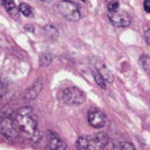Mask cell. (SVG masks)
Returning a JSON list of instances; mask_svg holds the SVG:
<instances>
[{"label":"cell","instance_id":"18","mask_svg":"<svg viewBox=\"0 0 150 150\" xmlns=\"http://www.w3.org/2000/svg\"><path fill=\"white\" fill-rule=\"evenodd\" d=\"M144 38H145V41L148 42V45H150V29L145 30V34H144Z\"/></svg>","mask_w":150,"mask_h":150},{"label":"cell","instance_id":"9","mask_svg":"<svg viewBox=\"0 0 150 150\" xmlns=\"http://www.w3.org/2000/svg\"><path fill=\"white\" fill-rule=\"evenodd\" d=\"M42 89V83L41 82H36L34 83L33 86H30L23 94V98L27 100V101H30V100H34L41 91Z\"/></svg>","mask_w":150,"mask_h":150},{"label":"cell","instance_id":"19","mask_svg":"<svg viewBox=\"0 0 150 150\" xmlns=\"http://www.w3.org/2000/svg\"><path fill=\"white\" fill-rule=\"evenodd\" d=\"M4 91H5V87H4L2 82L0 81V101H1V98H2V96H4Z\"/></svg>","mask_w":150,"mask_h":150},{"label":"cell","instance_id":"17","mask_svg":"<svg viewBox=\"0 0 150 150\" xmlns=\"http://www.w3.org/2000/svg\"><path fill=\"white\" fill-rule=\"evenodd\" d=\"M143 7H144V11L146 13H150V0H144Z\"/></svg>","mask_w":150,"mask_h":150},{"label":"cell","instance_id":"13","mask_svg":"<svg viewBox=\"0 0 150 150\" xmlns=\"http://www.w3.org/2000/svg\"><path fill=\"white\" fill-rule=\"evenodd\" d=\"M19 12L21 14H23L25 16H29V18L33 16V9H32V7L29 5H27V4H25V2H22V4L19 5Z\"/></svg>","mask_w":150,"mask_h":150},{"label":"cell","instance_id":"5","mask_svg":"<svg viewBox=\"0 0 150 150\" xmlns=\"http://www.w3.org/2000/svg\"><path fill=\"white\" fill-rule=\"evenodd\" d=\"M57 9L61 15L69 21H77L80 19L79 7L71 1H61L57 6Z\"/></svg>","mask_w":150,"mask_h":150},{"label":"cell","instance_id":"11","mask_svg":"<svg viewBox=\"0 0 150 150\" xmlns=\"http://www.w3.org/2000/svg\"><path fill=\"white\" fill-rule=\"evenodd\" d=\"M111 150H136V149L131 143L122 141V142H118L117 144H115Z\"/></svg>","mask_w":150,"mask_h":150},{"label":"cell","instance_id":"4","mask_svg":"<svg viewBox=\"0 0 150 150\" xmlns=\"http://www.w3.org/2000/svg\"><path fill=\"white\" fill-rule=\"evenodd\" d=\"M0 132L1 135H4L6 138L11 141H14L20 136L18 128L15 125V122H14L13 115L5 114L0 117Z\"/></svg>","mask_w":150,"mask_h":150},{"label":"cell","instance_id":"6","mask_svg":"<svg viewBox=\"0 0 150 150\" xmlns=\"http://www.w3.org/2000/svg\"><path fill=\"white\" fill-rule=\"evenodd\" d=\"M46 149L47 150H68V146L64 143V141L56 132L49 130L47 132Z\"/></svg>","mask_w":150,"mask_h":150},{"label":"cell","instance_id":"3","mask_svg":"<svg viewBox=\"0 0 150 150\" xmlns=\"http://www.w3.org/2000/svg\"><path fill=\"white\" fill-rule=\"evenodd\" d=\"M59 98L68 105H80L86 100V94L77 87H68L60 91Z\"/></svg>","mask_w":150,"mask_h":150},{"label":"cell","instance_id":"10","mask_svg":"<svg viewBox=\"0 0 150 150\" xmlns=\"http://www.w3.org/2000/svg\"><path fill=\"white\" fill-rule=\"evenodd\" d=\"M4 7L6 8V11L8 12V14H9L12 18H18V14H19V7L15 5L14 0H6Z\"/></svg>","mask_w":150,"mask_h":150},{"label":"cell","instance_id":"16","mask_svg":"<svg viewBox=\"0 0 150 150\" xmlns=\"http://www.w3.org/2000/svg\"><path fill=\"white\" fill-rule=\"evenodd\" d=\"M105 4L109 12H114L118 9V0H105Z\"/></svg>","mask_w":150,"mask_h":150},{"label":"cell","instance_id":"2","mask_svg":"<svg viewBox=\"0 0 150 150\" xmlns=\"http://www.w3.org/2000/svg\"><path fill=\"white\" fill-rule=\"evenodd\" d=\"M108 143L109 137L104 132H96L94 135L81 136L76 142V146L77 150H102Z\"/></svg>","mask_w":150,"mask_h":150},{"label":"cell","instance_id":"7","mask_svg":"<svg viewBox=\"0 0 150 150\" xmlns=\"http://www.w3.org/2000/svg\"><path fill=\"white\" fill-rule=\"evenodd\" d=\"M88 122L95 129H101L107 123V116L100 109H91L88 112Z\"/></svg>","mask_w":150,"mask_h":150},{"label":"cell","instance_id":"21","mask_svg":"<svg viewBox=\"0 0 150 150\" xmlns=\"http://www.w3.org/2000/svg\"><path fill=\"white\" fill-rule=\"evenodd\" d=\"M80 1H83V2H84V1H87V0H80Z\"/></svg>","mask_w":150,"mask_h":150},{"label":"cell","instance_id":"1","mask_svg":"<svg viewBox=\"0 0 150 150\" xmlns=\"http://www.w3.org/2000/svg\"><path fill=\"white\" fill-rule=\"evenodd\" d=\"M19 135L26 139L36 142L40 137L38 129V118L30 107H22L13 114Z\"/></svg>","mask_w":150,"mask_h":150},{"label":"cell","instance_id":"14","mask_svg":"<svg viewBox=\"0 0 150 150\" xmlns=\"http://www.w3.org/2000/svg\"><path fill=\"white\" fill-rule=\"evenodd\" d=\"M139 63L142 66V68L150 74V56L148 55H142L141 59H139Z\"/></svg>","mask_w":150,"mask_h":150},{"label":"cell","instance_id":"22","mask_svg":"<svg viewBox=\"0 0 150 150\" xmlns=\"http://www.w3.org/2000/svg\"><path fill=\"white\" fill-rule=\"evenodd\" d=\"M43 1H52V0H43Z\"/></svg>","mask_w":150,"mask_h":150},{"label":"cell","instance_id":"20","mask_svg":"<svg viewBox=\"0 0 150 150\" xmlns=\"http://www.w3.org/2000/svg\"><path fill=\"white\" fill-rule=\"evenodd\" d=\"M5 2H6V0H0V6H4Z\"/></svg>","mask_w":150,"mask_h":150},{"label":"cell","instance_id":"8","mask_svg":"<svg viewBox=\"0 0 150 150\" xmlns=\"http://www.w3.org/2000/svg\"><path fill=\"white\" fill-rule=\"evenodd\" d=\"M109 20L110 22L116 27H127L130 23V16L122 11H114L109 12Z\"/></svg>","mask_w":150,"mask_h":150},{"label":"cell","instance_id":"15","mask_svg":"<svg viewBox=\"0 0 150 150\" xmlns=\"http://www.w3.org/2000/svg\"><path fill=\"white\" fill-rule=\"evenodd\" d=\"M98 70H100V73L102 74L103 79H104L107 82H112V81H114V76H112V74L110 73L109 69H107L105 67H103V69H98Z\"/></svg>","mask_w":150,"mask_h":150},{"label":"cell","instance_id":"12","mask_svg":"<svg viewBox=\"0 0 150 150\" xmlns=\"http://www.w3.org/2000/svg\"><path fill=\"white\" fill-rule=\"evenodd\" d=\"M93 76H94V80H95V82L101 87V88H105V80L103 79V76H102V74L100 73V70L98 69H93Z\"/></svg>","mask_w":150,"mask_h":150}]
</instances>
